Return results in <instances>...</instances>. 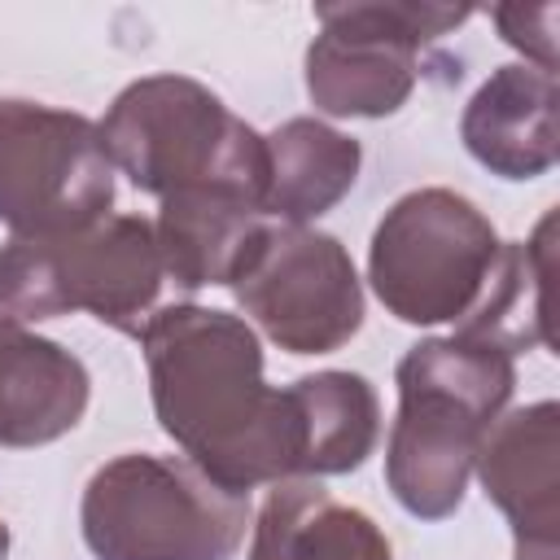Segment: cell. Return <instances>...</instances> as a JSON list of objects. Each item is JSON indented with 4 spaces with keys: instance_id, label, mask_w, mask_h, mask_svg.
I'll return each mask as SVG.
<instances>
[{
    "instance_id": "obj_15",
    "label": "cell",
    "mask_w": 560,
    "mask_h": 560,
    "mask_svg": "<svg viewBox=\"0 0 560 560\" xmlns=\"http://www.w3.org/2000/svg\"><path fill=\"white\" fill-rule=\"evenodd\" d=\"M258 223L262 214L236 197H219V192L162 197V210L153 223L162 271L188 293L228 284Z\"/></svg>"
},
{
    "instance_id": "obj_12",
    "label": "cell",
    "mask_w": 560,
    "mask_h": 560,
    "mask_svg": "<svg viewBox=\"0 0 560 560\" xmlns=\"http://www.w3.org/2000/svg\"><path fill=\"white\" fill-rule=\"evenodd\" d=\"M88 368L57 341L0 311V446L66 438L88 411Z\"/></svg>"
},
{
    "instance_id": "obj_7",
    "label": "cell",
    "mask_w": 560,
    "mask_h": 560,
    "mask_svg": "<svg viewBox=\"0 0 560 560\" xmlns=\"http://www.w3.org/2000/svg\"><path fill=\"white\" fill-rule=\"evenodd\" d=\"M306 48V96L328 118H385L416 92V52L472 18L468 4L368 0L319 4Z\"/></svg>"
},
{
    "instance_id": "obj_6",
    "label": "cell",
    "mask_w": 560,
    "mask_h": 560,
    "mask_svg": "<svg viewBox=\"0 0 560 560\" xmlns=\"http://www.w3.org/2000/svg\"><path fill=\"white\" fill-rule=\"evenodd\" d=\"M503 262L494 223L455 188L398 197L372 232L368 280L402 324H468Z\"/></svg>"
},
{
    "instance_id": "obj_1",
    "label": "cell",
    "mask_w": 560,
    "mask_h": 560,
    "mask_svg": "<svg viewBox=\"0 0 560 560\" xmlns=\"http://www.w3.org/2000/svg\"><path fill=\"white\" fill-rule=\"evenodd\" d=\"M140 346L158 424L192 468L232 494L298 477V402L262 381V346L241 315L162 306L140 328Z\"/></svg>"
},
{
    "instance_id": "obj_18",
    "label": "cell",
    "mask_w": 560,
    "mask_h": 560,
    "mask_svg": "<svg viewBox=\"0 0 560 560\" xmlns=\"http://www.w3.org/2000/svg\"><path fill=\"white\" fill-rule=\"evenodd\" d=\"M503 44L525 52L538 70L556 74V4H499L490 9Z\"/></svg>"
},
{
    "instance_id": "obj_3",
    "label": "cell",
    "mask_w": 560,
    "mask_h": 560,
    "mask_svg": "<svg viewBox=\"0 0 560 560\" xmlns=\"http://www.w3.org/2000/svg\"><path fill=\"white\" fill-rule=\"evenodd\" d=\"M101 140L109 162L144 192H219L262 214L267 188V136L236 118L206 83L184 74H149L127 83Z\"/></svg>"
},
{
    "instance_id": "obj_2",
    "label": "cell",
    "mask_w": 560,
    "mask_h": 560,
    "mask_svg": "<svg viewBox=\"0 0 560 560\" xmlns=\"http://www.w3.org/2000/svg\"><path fill=\"white\" fill-rule=\"evenodd\" d=\"M398 416L385 442V486L420 521L459 512L472 459L512 402L516 363L499 346L429 337L398 359Z\"/></svg>"
},
{
    "instance_id": "obj_16",
    "label": "cell",
    "mask_w": 560,
    "mask_h": 560,
    "mask_svg": "<svg viewBox=\"0 0 560 560\" xmlns=\"http://www.w3.org/2000/svg\"><path fill=\"white\" fill-rule=\"evenodd\" d=\"M302 420L298 477H341L363 468L381 442V398L359 372H311L289 385Z\"/></svg>"
},
{
    "instance_id": "obj_10",
    "label": "cell",
    "mask_w": 560,
    "mask_h": 560,
    "mask_svg": "<svg viewBox=\"0 0 560 560\" xmlns=\"http://www.w3.org/2000/svg\"><path fill=\"white\" fill-rule=\"evenodd\" d=\"M472 468L512 525L516 560H560V407L542 398L499 416Z\"/></svg>"
},
{
    "instance_id": "obj_19",
    "label": "cell",
    "mask_w": 560,
    "mask_h": 560,
    "mask_svg": "<svg viewBox=\"0 0 560 560\" xmlns=\"http://www.w3.org/2000/svg\"><path fill=\"white\" fill-rule=\"evenodd\" d=\"M4 556H9V525L0 521V560H4Z\"/></svg>"
},
{
    "instance_id": "obj_5",
    "label": "cell",
    "mask_w": 560,
    "mask_h": 560,
    "mask_svg": "<svg viewBox=\"0 0 560 560\" xmlns=\"http://www.w3.org/2000/svg\"><path fill=\"white\" fill-rule=\"evenodd\" d=\"M162 276L153 223L140 214H105L57 236H9L0 245V311L13 319L88 311L140 337L162 293Z\"/></svg>"
},
{
    "instance_id": "obj_8",
    "label": "cell",
    "mask_w": 560,
    "mask_h": 560,
    "mask_svg": "<svg viewBox=\"0 0 560 560\" xmlns=\"http://www.w3.org/2000/svg\"><path fill=\"white\" fill-rule=\"evenodd\" d=\"M228 289L289 354H332L363 328V284L354 258L319 228L262 219Z\"/></svg>"
},
{
    "instance_id": "obj_14",
    "label": "cell",
    "mask_w": 560,
    "mask_h": 560,
    "mask_svg": "<svg viewBox=\"0 0 560 560\" xmlns=\"http://www.w3.org/2000/svg\"><path fill=\"white\" fill-rule=\"evenodd\" d=\"M363 149L354 136L319 122V118H289L267 136V188H262V219L298 223L328 214L359 179Z\"/></svg>"
},
{
    "instance_id": "obj_11",
    "label": "cell",
    "mask_w": 560,
    "mask_h": 560,
    "mask_svg": "<svg viewBox=\"0 0 560 560\" xmlns=\"http://www.w3.org/2000/svg\"><path fill=\"white\" fill-rule=\"evenodd\" d=\"M459 136L499 179H538L560 158V88L538 66H499L464 105Z\"/></svg>"
},
{
    "instance_id": "obj_9",
    "label": "cell",
    "mask_w": 560,
    "mask_h": 560,
    "mask_svg": "<svg viewBox=\"0 0 560 560\" xmlns=\"http://www.w3.org/2000/svg\"><path fill=\"white\" fill-rule=\"evenodd\" d=\"M114 162L83 114L0 96V223L13 236H57L105 219Z\"/></svg>"
},
{
    "instance_id": "obj_4",
    "label": "cell",
    "mask_w": 560,
    "mask_h": 560,
    "mask_svg": "<svg viewBox=\"0 0 560 560\" xmlns=\"http://www.w3.org/2000/svg\"><path fill=\"white\" fill-rule=\"evenodd\" d=\"M96 560H232L249 529V494L214 486L171 455L101 464L79 508Z\"/></svg>"
},
{
    "instance_id": "obj_13",
    "label": "cell",
    "mask_w": 560,
    "mask_h": 560,
    "mask_svg": "<svg viewBox=\"0 0 560 560\" xmlns=\"http://www.w3.org/2000/svg\"><path fill=\"white\" fill-rule=\"evenodd\" d=\"M249 560H394V551L368 512L311 477H289L276 481L254 521Z\"/></svg>"
},
{
    "instance_id": "obj_17",
    "label": "cell",
    "mask_w": 560,
    "mask_h": 560,
    "mask_svg": "<svg viewBox=\"0 0 560 560\" xmlns=\"http://www.w3.org/2000/svg\"><path fill=\"white\" fill-rule=\"evenodd\" d=\"M551 232L556 214H547L534 232V241H503V262L499 276L477 306L468 324L455 328V337L499 346L503 354L529 350V346H551L547 328V280H551Z\"/></svg>"
}]
</instances>
